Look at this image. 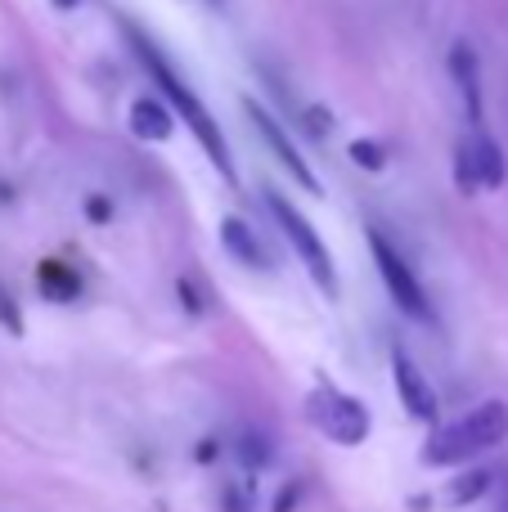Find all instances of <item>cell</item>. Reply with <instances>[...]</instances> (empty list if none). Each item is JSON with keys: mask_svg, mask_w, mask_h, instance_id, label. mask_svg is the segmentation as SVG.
Returning a JSON list of instances; mask_svg holds the SVG:
<instances>
[{"mask_svg": "<svg viewBox=\"0 0 508 512\" xmlns=\"http://www.w3.org/2000/svg\"><path fill=\"white\" fill-rule=\"evenodd\" d=\"M126 36H131L135 54H140V59H144V68H149V77L158 81V90L171 99V104H176V113L185 117V126H189V131H194V140L203 144V153H207V158H212V167L221 171V176L234 185V180H239V171H234V158H230V149H225V140H221V126L212 122V113H207V108H203V99H198L194 90H189L185 81H180L176 72H171V63L158 54V45H149L140 32H135V27H126Z\"/></svg>", "mask_w": 508, "mask_h": 512, "instance_id": "cell-1", "label": "cell"}, {"mask_svg": "<svg viewBox=\"0 0 508 512\" xmlns=\"http://www.w3.org/2000/svg\"><path fill=\"white\" fill-rule=\"evenodd\" d=\"M504 436H508V405L504 400H486V405L468 409L455 423L437 427L423 441L419 459H423V468H455V463H468L473 454L495 450Z\"/></svg>", "mask_w": 508, "mask_h": 512, "instance_id": "cell-2", "label": "cell"}, {"mask_svg": "<svg viewBox=\"0 0 508 512\" xmlns=\"http://www.w3.org/2000/svg\"><path fill=\"white\" fill-rule=\"evenodd\" d=\"M306 423H311L320 436H329L333 445L356 450V445H365L374 418H369V409L360 405L356 396H347L342 387L324 382V387H315L311 396H306Z\"/></svg>", "mask_w": 508, "mask_h": 512, "instance_id": "cell-3", "label": "cell"}, {"mask_svg": "<svg viewBox=\"0 0 508 512\" xmlns=\"http://www.w3.org/2000/svg\"><path fill=\"white\" fill-rule=\"evenodd\" d=\"M266 203H270V216L279 221V230L288 234V243H293L297 256H302V265L311 270L315 288H324L333 297V292H338V270H333V256H329V248H324L320 234H315V225L306 221L284 194H275V189H266Z\"/></svg>", "mask_w": 508, "mask_h": 512, "instance_id": "cell-4", "label": "cell"}, {"mask_svg": "<svg viewBox=\"0 0 508 512\" xmlns=\"http://www.w3.org/2000/svg\"><path fill=\"white\" fill-rule=\"evenodd\" d=\"M369 248H374L378 274H383V283H387V292H392V301H396V306H401L410 319L428 324V319H432V301H428V292H423V283L414 279L410 261H405V256L392 248V239H383L378 230H369Z\"/></svg>", "mask_w": 508, "mask_h": 512, "instance_id": "cell-5", "label": "cell"}, {"mask_svg": "<svg viewBox=\"0 0 508 512\" xmlns=\"http://www.w3.org/2000/svg\"><path fill=\"white\" fill-rule=\"evenodd\" d=\"M243 113H248V122L261 131V140H266L270 149H275V158L284 162L288 171H293V180H297V185H302L306 194H315V198H320V194H324V185H320V180H315V171L306 167V158H302V153H297V144L288 140V131L275 122V117H270V108H266V104H257V99H252V95H243Z\"/></svg>", "mask_w": 508, "mask_h": 512, "instance_id": "cell-6", "label": "cell"}, {"mask_svg": "<svg viewBox=\"0 0 508 512\" xmlns=\"http://www.w3.org/2000/svg\"><path fill=\"white\" fill-rule=\"evenodd\" d=\"M392 378H396V396H401V405L410 409V418H419V423H437V414H441L437 387L423 378V369L405 351L392 355Z\"/></svg>", "mask_w": 508, "mask_h": 512, "instance_id": "cell-7", "label": "cell"}, {"mask_svg": "<svg viewBox=\"0 0 508 512\" xmlns=\"http://www.w3.org/2000/svg\"><path fill=\"white\" fill-rule=\"evenodd\" d=\"M464 158H468V167H473V180H477V189H500L504 185V176H508V167H504V153H500V144L491 140V135L477 126L473 135H468V144H464Z\"/></svg>", "mask_w": 508, "mask_h": 512, "instance_id": "cell-8", "label": "cell"}, {"mask_svg": "<svg viewBox=\"0 0 508 512\" xmlns=\"http://www.w3.org/2000/svg\"><path fill=\"white\" fill-rule=\"evenodd\" d=\"M126 122H131V135H135V140L167 144L171 135H176V122H171V113L162 108V99H153V95L135 99L131 113H126Z\"/></svg>", "mask_w": 508, "mask_h": 512, "instance_id": "cell-9", "label": "cell"}, {"mask_svg": "<svg viewBox=\"0 0 508 512\" xmlns=\"http://www.w3.org/2000/svg\"><path fill=\"white\" fill-rule=\"evenodd\" d=\"M450 72H455V81H459V90H464V108H468V117H482V81H477V54H473V45L468 41H459L455 50H450Z\"/></svg>", "mask_w": 508, "mask_h": 512, "instance_id": "cell-10", "label": "cell"}, {"mask_svg": "<svg viewBox=\"0 0 508 512\" xmlns=\"http://www.w3.org/2000/svg\"><path fill=\"white\" fill-rule=\"evenodd\" d=\"M221 243H225V252L234 256V261H243V265H252V270H266L270 265V256L261 252V243H257V234L248 230V221H239V216H225L221 221Z\"/></svg>", "mask_w": 508, "mask_h": 512, "instance_id": "cell-11", "label": "cell"}, {"mask_svg": "<svg viewBox=\"0 0 508 512\" xmlns=\"http://www.w3.org/2000/svg\"><path fill=\"white\" fill-rule=\"evenodd\" d=\"M36 288H41V297H50V301H72L81 292V274L63 261H41L36 265Z\"/></svg>", "mask_w": 508, "mask_h": 512, "instance_id": "cell-12", "label": "cell"}, {"mask_svg": "<svg viewBox=\"0 0 508 512\" xmlns=\"http://www.w3.org/2000/svg\"><path fill=\"white\" fill-rule=\"evenodd\" d=\"M491 490V472L486 468H473V472H464V477H455L446 486V504L450 508H468V504H477V499Z\"/></svg>", "mask_w": 508, "mask_h": 512, "instance_id": "cell-13", "label": "cell"}, {"mask_svg": "<svg viewBox=\"0 0 508 512\" xmlns=\"http://www.w3.org/2000/svg\"><path fill=\"white\" fill-rule=\"evenodd\" d=\"M239 459H243V468L248 472H261L270 463V436H261V432H243V441H239Z\"/></svg>", "mask_w": 508, "mask_h": 512, "instance_id": "cell-14", "label": "cell"}, {"mask_svg": "<svg viewBox=\"0 0 508 512\" xmlns=\"http://www.w3.org/2000/svg\"><path fill=\"white\" fill-rule=\"evenodd\" d=\"M351 162L356 167H365V171H383L387 167V149L378 140H351Z\"/></svg>", "mask_w": 508, "mask_h": 512, "instance_id": "cell-15", "label": "cell"}, {"mask_svg": "<svg viewBox=\"0 0 508 512\" xmlns=\"http://www.w3.org/2000/svg\"><path fill=\"white\" fill-rule=\"evenodd\" d=\"M86 216H90L95 225H108V221H113V203H108L104 194H90V198H86Z\"/></svg>", "mask_w": 508, "mask_h": 512, "instance_id": "cell-16", "label": "cell"}, {"mask_svg": "<svg viewBox=\"0 0 508 512\" xmlns=\"http://www.w3.org/2000/svg\"><path fill=\"white\" fill-rule=\"evenodd\" d=\"M455 180H459V189H464V194H477V180H473V167H468L464 149L455 153Z\"/></svg>", "mask_w": 508, "mask_h": 512, "instance_id": "cell-17", "label": "cell"}, {"mask_svg": "<svg viewBox=\"0 0 508 512\" xmlns=\"http://www.w3.org/2000/svg\"><path fill=\"white\" fill-rule=\"evenodd\" d=\"M297 499H302V486H284L279 490V499H275V512H293Z\"/></svg>", "mask_w": 508, "mask_h": 512, "instance_id": "cell-18", "label": "cell"}, {"mask_svg": "<svg viewBox=\"0 0 508 512\" xmlns=\"http://www.w3.org/2000/svg\"><path fill=\"white\" fill-rule=\"evenodd\" d=\"M180 301H185V306L189 310H194V315H198V310H203V301H198V288H194V279H180Z\"/></svg>", "mask_w": 508, "mask_h": 512, "instance_id": "cell-19", "label": "cell"}, {"mask_svg": "<svg viewBox=\"0 0 508 512\" xmlns=\"http://www.w3.org/2000/svg\"><path fill=\"white\" fill-rule=\"evenodd\" d=\"M225 508H230V512H248V495H243L239 486H230V490H225Z\"/></svg>", "mask_w": 508, "mask_h": 512, "instance_id": "cell-20", "label": "cell"}, {"mask_svg": "<svg viewBox=\"0 0 508 512\" xmlns=\"http://www.w3.org/2000/svg\"><path fill=\"white\" fill-rule=\"evenodd\" d=\"M0 319H5V324L14 328V333H23V324H18V310H14V301H5V297H0Z\"/></svg>", "mask_w": 508, "mask_h": 512, "instance_id": "cell-21", "label": "cell"}, {"mask_svg": "<svg viewBox=\"0 0 508 512\" xmlns=\"http://www.w3.org/2000/svg\"><path fill=\"white\" fill-rule=\"evenodd\" d=\"M216 459V441H203L198 445V463H212Z\"/></svg>", "mask_w": 508, "mask_h": 512, "instance_id": "cell-22", "label": "cell"}, {"mask_svg": "<svg viewBox=\"0 0 508 512\" xmlns=\"http://www.w3.org/2000/svg\"><path fill=\"white\" fill-rule=\"evenodd\" d=\"M54 5H59V9H77L81 0H54Z\"/></svg>", "mask_w": 508, "mask_h": 512, "instance_id": "cell-23", "label": "cell"}]
</instances>
